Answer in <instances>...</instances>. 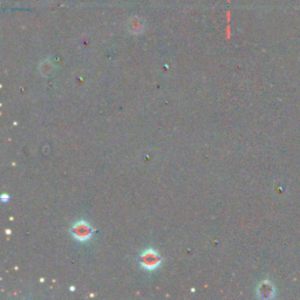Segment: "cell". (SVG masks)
Instances as JSON below:
<instances>
[{
  "label": "cell",
  "mask_w": 300,
  "mask_h": 300,
  "mask_svg": "<svg viewBox=\"0 0 300 300\" xmlns=\"http://www.w3.org/2000/svg\"><path fill=\"white\" fill-rule=\"evenodd\" d=\"M140 262H141L143 268L153 271L161 265V257L158 256V253L156 251L147 250L142 253Z\"/></svg>",
  "instance_id": "cell-1"
},
{
  "label": "cell",
  "mask_w": 300,
  "mask_h": 300,
  "mask_svg": "<svg viewBox=\"0 0 300 300\" xmlns=\"http://www.w3.org/2000/svg\"><path fill=\"white\" fill-rule=\"evenodd\" d=\"M92 234H93V231H92V228L89 226V224L83 221L74 224L72 228L73 237H74L75 239L80 240V242H86V240H88L89 238L92 237Z\"/></svg>",
  "instance_id": "cell-2"
}]
</instances>
